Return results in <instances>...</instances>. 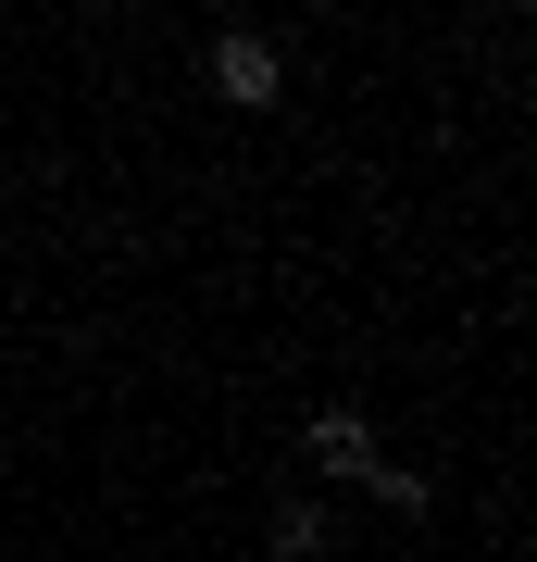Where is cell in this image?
Here are the masks:
<instances>
[{"label": "cell", "mask_w": 537, "mask_h": 562, "mask_svg": "<svg viewBox=\"0 0 537 562\" xmlns=\"http://www.w3.org/2000/svg\"><path fill=\"white\" fill-rule=\"evenodd\" d=\"M213 88H225L238 113H276V101H288V50L262 38V25H225V38H213Z\"/></svg>", "instance_id": "1"}, {"label": "cell", "mask_w": 537, "mask_h": 562, "mask_svg": "<svg viewBox=\"0 0 537 562\" xmlns=\"http://www.w3.org/2000/svg\"><path fill=\"white\" fill-rule=\"evenodd\" d=\"M300 450H313V475H350V487H362V475L388 462V450H376V425H362L350 401H325L313 425H300Z\"/></svg>", "instance_id": "2"}, {"label": "cell", "mask_w": 537, "mask_h": 562, "mask_svg": "<svg viewBox=\"0 0 537 562\" xmlns=\"http://www.w3.org/2000/svg\"><path fill=\"white\" fill-rule=\"evenodd\" d=\"M362 501H376V513H400V525H425V513H438V487H425L413 462H376V475H362Z\"/></svg>", "instance_id": "3"}, {"label": "cell", "mask_w": 537, "mask_h": 562, "mask_svg": "<svg viewBox=\"0 0 537 562\" xmlns=\"http://www.w3.org/2000/svg\"><path fill=\"white\" fill-rule=\"evenodd\" d=\"M262 538H276V562H313V550H325V501H276Z\"/></svg>", "instance_id": "4"}]
</instances>
